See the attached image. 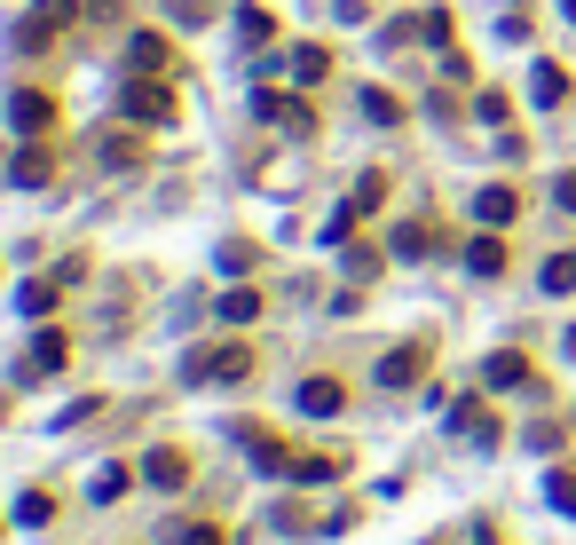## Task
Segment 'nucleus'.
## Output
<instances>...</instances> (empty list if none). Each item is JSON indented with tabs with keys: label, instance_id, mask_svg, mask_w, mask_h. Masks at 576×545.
Listing matches in <instances>:
<instances>
[{
	"label": "nucleus",
	"instance_id": "nucleus-1",
	"mask_svg": "<svg viewBox=\"0 0 576 545\" xmlns=\"http://www.w3.org/2000/svg\"><path fill=\"white\" fill-rule=\"evenodd\" d=\"M182 380H190V388H237V380H253V348H245V340L190 348V356H182Z\"/></svg>",
	"mask_w": 576,
	"mask_h": 545
},
{
	"label": "nucleus",
	"instance_id": "nucleus-2",
	"mask_svg": "<svg viewBox=\"0 0 576 545\" xmlns=\"http://www.w3.org/2000/svg\"><path fill=\"white\" fill-rule=\"evenodd\" d=\"M119 111H127V119H175V87H158V80L143 72V80L119 87Z\"/></svg>",
	"mask_w": 576,
	"mask_h": 545
},
{
	"label": "nucleus",
	"instance_id": "nucleus-3",
	"mask_svg": "<svg viewBox=\"0 0 576 545\" xmlns=\"http://www.w3.org/2000/svg\"><path fill=\"white\" fill-rule=\"evenodd\" d=\"M9 127H16V134H56V95L16 87V95H9Z\"/></svg>",
	"mask_w": 576,
	"mask_h": 545
},
{
	"label": "nucleus",
	"instance_id": "nucleus-4",
	"mask_svg": "<svg viewBox=\"0 0 576 545\" xmlns=\"http://www.w3.org/2000/svg\"><path fill=\"white\" fill-rule=\"evenodd\" d=\"M143 483L151 490H190V451L182 442H158V451L143 459Z\"/></svg>",
	"mask_w": 576,
	"mask_h": 545
},
{
	"label": "nucleus",
	"instance_id": "nucleus-5",
	"mask_svg": "<svg viewBox=\"0 0 576 545\" xmlns=\"http://www.w3.org/2000/svg\"><path fill=\"white\" fill-rule=\"evenodd\" d=\"M482 388H490V395H514V388H537V364H529L521 348H505V356H490V364H482Z\"/></svg>",
	"mask_w": 576,
	"mask_h": 545
},
{
	"label": "nucleus",
	"instance_id": "nucleus-6",
	"mask_svg": "<svg viewBox=\"0 0 576 545\" xmlns=\"http://www.w3.org/2000/svg\"><path fill=\"white\" fill-rule=\"evenodd\" d=\"M292 403H300V419H340V412H348V388L316 371V380H300V395H292Z\"/></svg>",
	"mask_w": 576,
	"mask_h": 545
},
{
	"label": "nucleus",
	"instance_id": "nucleus-7",
	"mask_svg": "<svg viewBox=\"0 0 576 545\" xmlns=\"http://www.w3.org/2000/svg\"><path fill=\"white\" fill-rule=\"evenodd\" d=\"M127 490H134V466H127V459H111V466L87 474V506H119Z\"/></svg>",
	"mask_w": 576,
	"mask_h": 545
},
{
	"label": "nucleus",
	"instance_id": "nucleus-8",
	"mask_svg": "<svg viewBox=\"0 0 576 545\" xmlns=\"http://www.w3.org/2000/svg\"><path fill=\"white\" fill-rule=\"evenodd\" d=\"M529 104H537V111L568 104V72H561V63H537V72H529Z\"/></svg>",
	"mask_w": 576,
	"mask_h": 545
},
{
	"label": "nucleus",
	"instance_id": "nucleus-9",
	"mask_svg": "<svg viewBox=\"0 0 576 545\" xmlns=\"http://www.w3.org/2000/svg\"><path fill=\"white\" fill-rule=\"evenodd\" d=\"M63 364H72V340L40 332V340H32V356H24V380H32V371H63Z\"/></svg>",
	"mask_w": 576,
	"mask_h": 545
},
{
	"label": "nucleus",
	"instance_id": "nucleus-10",
	"mask_svg": "<svg viewBox=\"0 0 576 545\" xmlns=\"http://www.w3.org/2000/svg\"><path fill=\"white\" fill-rule=\"evenodd\" d=\"M473 214H482L490 229H505V222H514V214H521V190H505V182H490L482 198H473Z\"/></svg>",
	"mask_w": 576,
	"mask_h": 545
},
{
	"label": "nucleus",
	"instance_id": "nucleus-11",
	"mask_svg": "<svg viewBox=\"0 0 576 545\" xmlns=\"http://www.w3.org/2000/svg\"><path fill=\"white\" fill-rule=\"evenodd\" d=\"M419 371H427V348H419V340H411V348H395V356L380 364V388H411V380H419Z\"/></svg>",
	"mask_w": 576,
	"mask_h": 545
},
{
	"label": "nucleus",
	"instance_id": "nucleus-12",
	"mask_svg": "<svg viewBox=\"0 0 576 545\" xmlns=\"http://www.w3.org/2000/svg\"><path fill=\"white\" fill-rule=\"evenodd\" d=\"M466 269H473V277H505V237H473Z\"/></svg>",
	"mask_w": 576,
	"mask_h": 545
},
{
	"label": "nucleus",
	"instance_id": "nucleus-13",
	"mask_svg": "<svg viewBox=\"0 0 576 545\" xmlns=\"http://www.w3.org/2000/svg\"><path fill=\"white\" fill-rule=\"evenodd\" d=\"M127 63H134V72H166V40H158V32H134V40H127Z\"/></svg>",
	"mask_w": 576,
	"mask_h": 545
},
{
	"label": "nucleus",
	"instance_id": "nucleus-14",
	"mask_svg": "<svg viewBox=\"0 0 576 545\" xmlns=\"http://www.w3.org/2000/svg\"><path fill=\"white\" fill-rule=\"evenodd\" d=\"M9 175H16L24 190H32V182H48V175H56V151H48V143H32V151H24V158L9 166Z\"/></svg>",
	"mask_w": 576,
	"mask_h": 545
},
{
	"label": "nucleus",
	"instance_id": "nucleus-15",
	"mask_svg": "<svg viewBox=\"0 0 576 545\" xmlns=\"http://www.w3.org/2000/svg\"><path fill=\"white\" fill-rule=\"evenodd\" d=\"M56 514H63V506H56L48 490H24V498H16V522H24V530H48Z\"/></svg>",
	"mask_w": 576,
	"mask_h": 545
},
{
	"label": "nucleus",
	"instance_id": "nucleus-16",
	"mask_svg": "<svg viewBox=\"0 0 576 545\" xmlns=\"http://www.w3.org/2000/svg\"><path fill=\"white\" fill-rule=\"evenodd\" d=\"M545 498H553V514L576 522V466H553V474H545Z\"/></svg>",
	"mask_w": 576,
	"mask_h": 545
},
{
	"label": "nucleus",
	"instance_id": "nucleus-17",
	"mask_svg": "<svg viewBox=\"0 0 576 545\" xmlns=\"http://www.w3.org/2000/svg\"><path fill=\"white\" fill-rule=\"evenodd\" d=\"M324 72H332V56H324V48H292V80H300V87H316Z\"/></svg>",
	"mask_w": 576,
	"mask_h": 545
},
{
	"label": "nucleus",
	"instance_id": "nucleus-18",
	"mask_svg": "<svg viewBox=\"0 0 576 545\" xmlns=\"http://www.w3.org/2000/svg\"><path fill=\"white\" fill-rule=\"evenodd\" d=\"M427 246H434L427 222H403V229H395V253H403V261H427Z\"/></svg>",
	"mask_w": 576,
	"mask_h": 545
},
{
	"label": "nucleus",
	"instance_id": "nucleus-19",
	"mask_svg": "<svg viewBox=\"0 0 576 545\" xmlns=\"http://www.w3.org/2000/svg\"><path fill=\"white\" fill-rule=\"evenodd\" d=\"M166 537H175V545H229L214 522H166Z\"/></svg>",
	"mask_w": 576,
	"mask_h": 545
},
{
	"label": "nucleus",
	"instance_id": "nucleus-20",
	"mask_svg": "<svg viewBox=\"0 0 576 545\" xmlns=\"http://www.w3.org/2000/svg\"><path fill=\"white\" fill-rule=\"evenodd\" d=\"M253 317H261V293H253V285L221 300V324H253Z\"/></svg>",
	"mask_w": 576,
	"mask_h": 545
},
{
	"label": "nucleus",
	"instance_id": "nucleus-21",
	"mask_svg": "<svg viewBox=\"0 0 576 545\" xmlns=\"http://www.w3.org/2000/svg\"><path fill=\"white\" fill-rule=\"evenodd\" d=\"M363 119H380V127H395V119H403V104H395L387 87H363Z\"/></svg>",
	"mask_w": 576,
	"mask_h": 545
},
{
	"label": "nucleus",
	"instance_id": "nucleus-22",
	"mask_svg": "<svg viewBox=\"0 0 576 545\" xmlns=\"http://www.w3.org/2000/svg\"><path fill=\"white\" fill-rule=\"evenodd\" d=\"M545 293H576V253H553L545 261Z\"/></svg>",
	"mask_w": 576,
	"mask_h": 545
},
{
	"label": "nucleus",
	"instance_id": "nucleus-23",
	"mask_svg": "<svg viewBox=\"0 0 576 545\" xmlns=\"http://www.w3.org/2000/svg\"><path fill=\"white\" fill-rule=\"evenodd\" d=\"M237 40H245V48H268V16H261V9H237Z\"/></svg>",
	"mask_w": 576,
	"mask_h": 545
},
{
	"label": "nucleus",
	"instance_id": "nucleus-24",
	"mask_svg": "<svg viewBox=\"0 0 576 545\" xmlns=\"http://www.w3.org/2000/svg\"><path fill=\"white\" fill-rule=\"evenodd\" d=\"M56 309V285H24V317H48Z\"/></svg>",
	"mask_w": 576,
	"mask_h": 545
},
{
	"label": "nucleus",
	"instance_id": "nucleus-25",
	"mask_svg": "<svg viewBox=\"0 0 576 545\" xmlns=\"http://www.w3.org/2000/svg\"><path fill=\"white\" fill-rule=\"evenodd\" d=\"M166 16L175 24H206V0H166Z\"/></svg>",
	"mask_w": 576,
	"mask_h": 545
},
{
	"label": "nucleus",
	"instance_id": "nucleus-26",
	"mask_svg": "<svg viewBox=\"0 0 576 545\" xmlns=\"http://www.w3.org/2000/svg\"><path fill=\"white\" fill-rule=\"evenodd\" d=\"M553 198H561L568 214H576V175H561V182H553Z\"/></svg>",
	"mask_w": 576,
	"mask_h": 545
}]
</instances>
